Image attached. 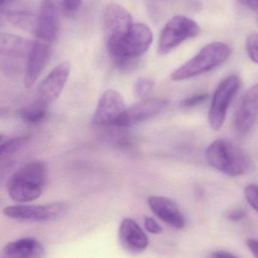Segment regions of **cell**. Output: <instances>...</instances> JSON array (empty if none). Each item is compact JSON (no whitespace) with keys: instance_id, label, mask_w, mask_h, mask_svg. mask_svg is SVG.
Segmentation results:
<instances>
[{"instance_id":"obj_1","label":"cell","mask_w":258,"mask_h":258,"mask_svg":"<svg viewBox=\"0 0 258 258\" xmlns=\"http://www.w3.org/2000/svg\"><path fill=\"white\" fill-rule=\"evenodd\" d=\"M46 180L47 168L44 162H29L12 174L8 182V194L16 203L33 201L40 197Z\"/></svg>"},{"instance_id":"obj_2","label":"cell","mask_w":258,"mask_h":258,"mask_svg":"<svg viewBox=\"0 0 258 258\" xmlns=\"http://www.w3.org/2000/svg\"><path fill=\"white\" fill-rule=\"evenodd\" d=\"M206 159L211 166L231 177L246 174L251 163L240 147L227 139H217L206 149Z\"/></svg>"},{"instance_id":"obj_3","label":"cell","mask_w":258,"mask_h":258,"mask_svg":"<svg viewBox=\"0 0 258 258\" xmlns=\"http://www.w3.org/2000/svg\"><path fill=\"white\" fill-rule=\"evenodd\" d=\"M232 54L230 45L214 42L204 45L199 52L172 73L174 81H183L201 75L225 63Z\"/></svg>"},{"instance_id":"obj_4","label":"cell","mask_w":258,"mask_h":258,"mask_svg":"<svg viewBox=\"0 0 258 258\" xmlns=\"http://www.w3.org/2000/svg\"><path fill=\"white\" fill-rule=\"evenodd\" d=\"M153 40L152 32L141 23L133 24L127 36L112 49L109 54L120 66H127L143 55Z\"/></svg>"},{"instance_id":"obj_5","label":"cell","mask_w":258,"mask_h":258,"mask_svg":"<svg viewBox=\"0 0 258 258\" xmlns=\"http://www.w3.org/2000/svg\"><path fill=\"white\" fill-rule=\"evenodd\" d=\"M201 27L196 21L183 15L173 17L164 27L160 35L159 53L165 55L185 41L198 36Z\"/></svg>"},{"instance_id":"obj_6","label":"cell","mask_w":258,"mask_h":258,"mask_svg":"<svg viewBox=\"0 0 258 258\" xmlns=\"http://www.w3.org/2000/svg\"><path fill=\"white\" fill-rule=\"evenodd\" d=\"M242 80L236 75L226 77L218 85L214 94L209 113V122L212 128L219 131L225 122L229 107L240 89Z\"/></svg>"},{"instance_id":"obj_7","label":"cell","mask_w":258,"mask_h":258,"mask_svg":"<svg viewBox=\"0 0 258 258\" xmlns=\"http://www.w3.org/2000/svg\"><path fill=\"white\" fill-rule=\"evenodd\" d=\"M102 23L108 51L116 46L133 25L130 13L117 4H109L105 8Z\"/></svg>"},{"instance_id":"obj_8","label":"cell","mask_w":258,"mask_h":258,"mask_svg":"<svg viewBox=\"0 0 258 258\" xmlns=\"http://www.w3.org/2000/svg\"><path fill=\"white\" fill-rule=\"evenodd\" d=\"M68 211V206L62 203H53L40 206H9L3 209V214L11 219L25 222H50L62 218Z\"/></svg>"},{"instance_id":"obj_9","label":"cell","mask_w":258,"mask_h":258,"mask_svg":"<svg viewBox=\"0 0 258 258\" xmlns=\"http://www.w3.org/2000/svg\"><path fill=\"white\" fill-rule=\"evenodd\" d=\"M71 69L69 61L62 62L53 68L39 86L35 104L48 110V107L62 94L68 82Z\"/></svg>"},{"instance_id":"obj_10","label":"cell","mask_w":258,"mask_h":258,"mask_svg":"<svg viewBox=\"0 0 258 258\" xmlns=\"http://www.w3.org/2000/svg\"><path fill=\"white\" fill-rule=\"evenodd\" d=\"M168 104V101L163 98L142 100L126 109L115 125L130 127L145 122L159 114Z\"/></svg>"},{"instance_id":"obj_11","label":"cell","mask_w":258,"mask_h":258,"mask_svg":"<svg viewBox=\"0 0 258 258\" xmlns=\"http://www.w3.org/2000/svg\"><path fill=\"white\" fill-rule=\"evenodd\" d=\"M125 103L119 92L106 91L98 102L93 122L98 125H115L126 110Z\"/></svg>"},{"instance_id":"obj_12","label":"cell","mask_w":258,"mask_h":258,"mask_svg":"<svg viewBox=\"0 0 258 258\" xmlns=\"http://www.w3.org/2000/svg\"><path fill=\"white\" fill-rule=\"evenodd\" d=\"M258 116V83L250 88L241 98L234 115V127L239 135H246L254 126Z\"/></svg>"},{"instance_id":"obj_13","label":"cell","mask_w":258,"mask_h":258,"mask_svg":"<svg viewBox=\"0 0 258 258\" xmlns=\"http://www.w3.org/2000/svg\"><path fill=\"white\" fill-rule=\"evenodd\" d=\"M57 10V7L49 0H43L41 3L35 33L38 40L48 44L56 40L59 29Z\"/></svg>"},{"instance_id":"obj_14","label":"cell","mask_w":258,"mask_h":258,"mask_svg":"<svg viewBox=\"0 0 258 258\" xmlns=\"http://www.w3.org/2000/svg\"><path fill=\"white\" fill-rule=\"evenodd\" d=\"M148 204L151 212L165 224L172 228L182 230L186 220L179 206L171 199L164 197H150Z\"/></svg>"},{"instance_id":"obj_15","label":"cell","mask_w":258,"mask_h":258,"mask_svg":"<svg viewBox=\"0 0 258 258\" xmlns=\"http://www.w3.org/2000/svg\"><path fill=\"white\" fill-rule=\"evenodd\" d=\"M50 44L36 40L33 42L31 51L26 62L25 82L26 87L31 88L46 67L51 56Z\"/></svg>"},{"instance_id":"obj_16","label":"cell","mask_w":258,"mask_h":258,"mask_svg":"<svg viewBox=\"0 0 258 258\" xmlns=\"http://www.w3.org/2000/svg\"><path fill=\"white\" fill-rule=\"evenodd\" d=\"M33 42L16 35L2 33L0 54L3 61H6V64L12 63V65L20 60H25L27 62Z\"/></svg>"},{"instance_id":"obj_17","label":"cell","mask_w":258,"mask_h":258,"mask_svg":"<svg viewBox=\"0 0 258 258\" xmlns=\"http://www.w3.org/2000/svg\"><path fill=\"white\" fill-rule=\"evenodd\" d=\"M120 242L123 248L132 254H139L146 249L148 236L137 223L130 218H124L119 229Z\"/></svg>"},{"instance_id":"obj_18","label":"cell","mask_w":258,"mask_h":258,"mask_svg":"<svg viewBox=\"0 0 258 258\" xmlns=\"http://www.w3.org/2000/svg\"><path fill=\"white\" fill-rule=\"evenodd\" d=\"M43 252V247L38 241L25 238L6 245L3 248L1 257L41 258Z\"/></svg>"},{"instance_id":"obj_19","label":"cell","mask_w":258,"mask_h":258,"mask_svg":"<svg viewBox=\"0 0 258 258\" xmlns=\"http://www.w3.org/2000/svg\"><path fill=\"white\" fill-rule=\"evenodd\" d=\"M5 15L6 20L17 28L35 35L37 17L31 12L24 9H7Z\"/></svg>"},{"instance_id":"obj_20","label":"cell","mask_w":258,"mask_h":258,"mask_svg":"<svg viewBox=\"0 0 258 258\" xmlns=\"http://www.w3.org/2000/svg\"><path fill=\"white\" fill-rule=\"evenodd\" d=\"M19 115L26 122L38 123L42 122L46 117L47 110L33 103L30 105L23 107L19 111Z\"/></svg>"},{"instance_id":"obj_21","label":"cell","mask_w":258,"mask_h":258,"mask_svg":"<svg viewBox=\"0 0 258 258\" xmlns=\"http://www.w3.org/2000/svg\"><path fill=\"white\" fill-rule=\"evenodd\" d=\"M29 140L30 138L27 136L17 137V138L8 140L1 145V149H0L1 158L10 156L19 151L28 144Z\"/></svg>"},{"instance_id":"obj_22","label":"cell","mask_w":258,"mask_h":258,"mask_svg":"<svg viewBox=\"0 0 258 258\" xmlns=\"http://www.w3.org/2000/svg\"><path fill=\"white\" fill-rule=\"evenodd\" d=\"M54 3L58 9H61L67 15L77 12L82 4V0H49Z\"/></svg>"},{"instance_id":"obj_23","label":"cell","mask_w":258,"mask_h":258,"mask_svg":"<svg viewBox=\"0 0 258 258\" xmlns=\"http://www.w3.org/2000/svg\"><path fill=\"white\" fill-rule=\"evenodd\" d=\"M154 82L148 78H139L134 85V92L138 98L146 97L154 87Z\"/></svg>"},{"instance_id":"obj_24","label":"cell","mask_w":258,"mask_h":258,"mask_svg":"<svg viewBox=\"0 0 258 258\" xmlns=\"http://www.w3.org/2000/svg\"><path fill=\"white\" fill-rule=\"evenodd\" d=\"M246 51L248 57L254 63H258V34L252 33L246 40Z\"/></svg>"},{"instance_id":"obj_25","label":"cell","mask_w":258,"mask_h":258,"mask_svg":"<svg viewBox=\"0 0 258 258\" xmlns=\"http://www.w3.org/2000/svg\"><path fill=\"white\" fill-rule=\"evenodd\" d=\"M208 99H209V94L206 92H200L183 99L180 103V106L186 108H190V107H196L203 104Z\"/></svg>"},{"instance_id":"obj_26","label":"cell","mask_w":258,"mask_h":258,"mask_svg":"<svg viewBox=\"0 0 258 258\" xmlns=\"http://www.w3.org/2000/svg\"><path fill=\"white\" fill-rule=\"evenodd\" d=\"M245 199L248 204L258 212V186L256 184H249L244 190Z\"/></svg>"},{"instance_id":"obj_27","label":"cell","mask_w":258,"mask_h":258,"mask_svg":"<svg viewBox=\"0 0 258 258\" xmlns=\"http://www.w3.org/2000/svg\"><path fill=\"white\" fill-rule=\"evenodd\" d=\"M246 216V212L241 208H236L228 211L226 214V218L232 222H238Z\"/></svg>"},{"instance_id":"obj_28","label":"cell","mask_w":258,"mask_h":258,"mask_svg":"<svg viewBox=\"0 0 258 258\" xmlns=\"http://www.w3.org/2000/svg\"><path fill=\"white\" fill-rule=\"evenodd\" d=\"M145 227L147 231L152 234H159L162 231V227L158 224L157 221L149 217L145 218Z\"/></svg>"},{"instance_id":"obj_29","label":"cell","mask_w":258,"mask_h":258,"mask_svg":"<svg viewBox=\"0 0 258 258\" xmlns=\"http://www.w3.org/2000/svg\"><path fill=\"white\" fill-rule=\"evenodd\" d=\"M248 248L251 251V254L255 258H258V240L257 239H249L246 242Z\"/></svg>"},{"instance_id":"obj_30","label":"cell","mask_w":258,"mask_h":258,"mask_svg":"<svg viewBox=\"0 0 258 258\" xmlns=\"http://www.w3.org/2000/svg\"><path fill=\"white\" fill-rule=\"evenodd\" d=\"M241 4L258 13V0H237Z\"/></svg>"},{"instance_id":"obj_31","label":"cell","mask_w":258,"mask_h":258,"mask_svg":"<svg viewBox=\"0 0 258 258\" xmlns=\"http://www.w3.org/2000/svg\"><path fill=\"white\" fill-rule=\"evenodd\" d=\"M213 256L215 258H239L232 254V253L225 251H215V252H214Z\"/></svg>"},{"instance_id":"obj_32","label":"cell","mask_w":258,"mask_h":258,"mask_svg":"<svg viewBox=\"0 0 258 258\" xmlns=\"http://www.w3.org/2000/svg\"><path fill=\"white\" fill-rule=\"evenodd\" d=\"M0 1H1V8L3 9L9 3L10 0H0Z\"/></svg>"}]
</instances>
